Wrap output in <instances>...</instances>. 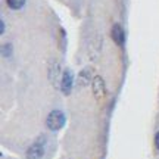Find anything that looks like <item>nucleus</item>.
Instances as JSON below:
<instances>
[{
  "mask_svg": "<svg viewBox=\"0 0 159 159\" xmlns=\"http://www.w3.org/2000/svg\"><path fill=\"white\" fill-rule=\"evenodd\" d=\"M46 124L53 131L61 130L63 127V124H65V115H63L61 111H53V112L49 114V116L46 119Z\"/></svg>",
  "mask_w": 159,
  "mask_h": 159,
  "instance_id": "1",
  "label": "nucleus"
},
{
  "mask_svg": "<svg viewBox=\"0 0 159 159\" xmlns=\"http://www.w3.org/2000/svg\"><path fill=\"white\" fill-rule=\"evenodd\" d=\"M43 155H44V142H43V139L40 142L37 140L27 150V159H41Z\"/></svg>",
  "mask_w": 159,
  "mask_h": 159,
  "instance_id": "2",
  "label": "nucleus"
},
{
  "mask_svg": "<svg viewBox=\"0 0 159 159\" xmlns=\"http://www.w3.org/2000/svg\"><path fill=\"white\" fill-rule=\"evenodd\" d=\"M72 83H74V77L71 74V71H65L62 74V78H61V89L65 94H69V91L72 89Z\"/></svg>",
  "mask_w": 159,
  "mask_h": 159,
  "instance_id": "3",
  "label": "nucleus"
},
{
  "mask_svg": "<svg viewBox=\"0 0 159 159\" xmlns=\"http://www.w3.org/2000/svg\"><path fill=\"white\" fill-rule=\"evenodd\" d=\"M93 93H94V97L97 100H100L103 96H105V83H103L102 77H94L93 80Z\"/></svg>",
  "mask_w": 159,
  "mask_h": 159,
  "instance_id": "4",
  "label": "nucleus"
},
{
  "mask_svg": "<svg viewBox=\"0 0 159 159\" xmlns=\"http://www.w3.org/2000/svg\"><path fill=\"white\" fill-rule=\"evenodd\" d=\"M111 35H112V40L118 46H121L124 43V31H122V27L119 24H115L112 27V31H111Z\"/></svg>",
  "mask_w": 159,
  "mask_h": 159,
  "instance_id": "5",
  "label": "nucleus"
},
{
  "mask_svg": "<svg viewBox=\"0 0 159 159\" xmlns=\"http://www.w3.org/2000/svg\"><path fill=\"white\" fill-rule=\"evenodd\" d=\"M90 83V69H87V71H81V74H80V85L81 87H84Z\"/></svg>",
  "mask_w": 159,
  "mask_h": 159,
  "instance_id": "6",
  "label": "nucleus"
},
{
  "mask_svg": "<svg viewBox=\"0 0 159 159\" xmlns=\"http://www.w3.org/2000/svg\"><path fill=\"white\" fill-rule=\"evenodd\" d=\"M6 3L7 6L13 9V11H18V9H21L24 5H25V0H6Z\"/></svg>",
  "mask_w": 159,
  "mask_h": 159,
  "instance_id": "7",
  "label": "nucleus"
},
{
  "mask_svg": "<svg viewBox=\"0 0 159 159\" xmlns=\"http://www.w3.org/2000/svg\"><path fill=\"white\" fill-rule=\"evenodd\" d=\"M155 144H156V148L159 149V131L156 133V136H155Z\"/></svg>",
  "mask_w": 159,
  "mask_h": 159,
  "instance_id": "8",
  "label": "nucleus"
}]
</instances>
